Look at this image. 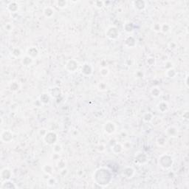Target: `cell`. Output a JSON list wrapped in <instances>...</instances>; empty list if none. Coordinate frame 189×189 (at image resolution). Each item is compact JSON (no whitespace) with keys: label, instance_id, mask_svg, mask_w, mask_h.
I'll return each mask as SVG.
<instances>
[{"label":"cell","instance_id":"cell-39","mask_svg":"<svg viewBox=\"0 0 189 189\" xmlns=\"http://www.w3.org/2000/svg\"><path fill=\"white\" fill-rule=\"evenodd\" d=\"M3 29L8 33H11L14 29V26H13L12 22H6V23L4 24Z\"/></svg>","mask_w":189,"mask_h":189},{"label":"cell","instance_id":"cell-3","mask_svg":"<svg viewBox=\"0 0 189 189\" xmlns=\"http://www.w3.org/2000/svg\"><path fill=\"white\" fill-rule=\"evenodd\" d=\"M43 141L45 144L47 145H50L53 146L55 143L58 142V136L56 132L54 131H51V130H48L47 134H45V136L42 138Z\"/></svg>","mask_w":189,"mask_h":189},{"label":"cell","instance_id":"cell-41","mask_svg":"<svg viewBox=\"0 0 189 189\" xmlns=\"http://www.w3.org/2000/svg\"><path fill=\"white\" fill-rule=\"evenodd\" d=\"M145 62L148 67H153L156 64V58L154 56H148L147 57Z\"/></svg>","mask_w":189,"mask_h":189},{"label":"cell","instance_id":"cell-22","mask_svg":"<svg viewBox=\"0 0 189 189\" xmlns=\"http://www.w3.org/2000/svg\"><path fill=\"white\" fill-rule=\"evenodd\" d=\"M1 189H15L17 188V186L11 180H7V181H2L1 186H0Z\"/></svg>","mask_w":189,"mask_h":189},{"label":"cell","instance_id":"cell-16","mask_svg":"<svg viewBox=\"0 0 189 189\" xmlns=\"http://www.w3.org/2000/svg\"><path fill=\"white\" fill-rule=\"evenodd\" d=\"M124 44L126 48H134L137 45L136 39L133 36H127L124 40Z\"/></svg>","mask_w":189,"mask_h":189},{"label":"cell","instance_id":"cell-17","mask_svg":"<svg viewBox=\"0 0 189 189\" xmlns=\"http://www.w3.org/2000/svg\"><path fill=\"white\" fill-rule=\"evenodd\" d=\"M111 150L114 155H120V154L123 153V152L124 151V145H123V143L120 142H116L115 143L113 144L112 145H111Z\"/></svg>","mask_w":189,"mask_h":189},{"label":"cell","instance_id":"cell-15","mask_svg":"<svg viewBox=\"0 0 189 189\" xmlns=\"http://www.w3.org/2000/svg\"><path fill=\"white\" fill-rule=\"evenodd\" d=\"M26 54L33 59H36L39 56V50L36 46H31L27 49Z\"/></svg>","mask_w":189,"mask_h":189},{"label":"cell","instance_id":"cell-1","mask_svg":"<svg viewBox=\"0 0 189 189\" xmlns=\"http://www.w3.org/2000/svg\"><path fill=\"white\" fill-rule=\"evenodd\" d=\"M94 183L100 187H106L112 180V174L111 171L105 167H100L96 169L92 175Z\"/></svg>","mask_w":189,"mask_h":189},{"label":"cell","instance_id":"cell-33","mask_svg":"<svg viewBox=\"0 0 189 189\" xmlns=\"http://www.w3.org/2000/svg\"><path fill=\"white\" fill-rule=\"evenodd\" d=\"M124 30H125L126 33H132V32L134 31V23H132V22H126V23L124 24Z\"/></svg>","mask_w":189,"mask_h":189},{"label":"cell","instance_id":"cell-53","mask_svg":"<svg viewBox=\"0 0 189 189\" xmlns=\"http://www.w3.org/2000/svg\"><path fill=\"white\" fill-rule=\"evenodd\" d=\"M97 149H98V152H103V151L105 150L104 145H103V144H100V145H99L97 147Z\"/></svg>","mask_w":189,"mask_h":189},{"label":"cell","instance_id":"cell-29","mask_svg":"<svg viewBox=\"0 0 189 189\" xmlns=\"http://www.w3.org/2000/svg\"><path fill=\"white\" fill-rule=\"evenodd\" d=\"M165 75L166 78H174L177 75V71L175 69L174 67L171 68V69L166 70V72H165Z\"/></svg>","mask_w":189,"mask_h":189},{"label":"cell","instance_id":"cell-20","mask_svg":"<svg viewBox=\"0 0 189 189\" xmlns=\"http://www.w3.org/2000/svg\"><path fill=\"white\" fill-rule=\"evenodd\" d=\"M8 87L12 92H17L21 89V84L16 80H13L10 82Z\"/></svg>","mask_w":189,"mask_h":189},{"label":"cell","instance_id":"cell-4","mask_svg":"<svg viewBox=\"0 0 189 189\" xmlns=\"http://www.w3.org/2000/svg\"><path fill=\"white\" fill-rule=\"evenodd\" d=\"M148 161V157L145 152H136L134 155V163L138 166H143L146 164Z\"/></svg>","mask_w":189,"mask_h":189},{"label":"cell","instance_id":"cell-11","mask_svg":"<svg viewBox=\"0 0 189 189\" xmlns=\"http://www.w3.org/2000/svg\"><path fill=\"white\" fill-rule=\"evenodd\" d=\"M166 137H169L170 138H175L178 136L179 129L176 126H170L165 130Z\"/></svg>","mask_w":189,"mask_h":189},{"label":"cell","instance_id":"cell-10","mask_svg":"<svg viewBox=\"0 0 189 189\" xmlns=\"http://www.w3.org/2000/svg\"><path fill=\"white\" fill-rule=\"evenodd\" d=\"M13 174V171L8 167L3 168L0 171V178L2 181H7V180H11L12 179Z\"/></svg>","mask_w":189,"mask_h":189},{"label":"cell","instance_id":"cell-43","mask_svg":"<svg viewBox=\"0 0 189 189\" xmlns=\"http://www.w3.org/2000/svg\"><path fill=\"white\" fill-rule=\"evenodd\" d=\"M152 30L155 33H160L161 32V24L156 22L152 25Z\"/></svg>","mask_w":189,"mask_h":189},{"label":"cell","instance_id":"cell-21","mask_svg":"<svg viewBox=\"0 0 189 189\" xmlns=\"http://www.w3.org/2000/svg\"><path fill=\"white\" fill-rule=\"evenodd\" d=\"M50 99H51V96L50 93L47 92H43L39 97V100L42 105L48 104L50 102Z\"/></svg>","mask_w":189,"mask_h":189},{"label":"cell","instance_id":"cell-47","mask_svg":"<svg viewBox=\"0 0 189 189\" xmlns=\"http://www.w3.org/2000/svg\"><path fill=\"white\" fill-rule=\"evenodd\" d=\"M47 131H48V130H47V129L41 128V129H40L39 131H38V134H39V136L41 137V138H43L44 136H45V134H47Z\"/></svg>","mask_w":189,"mask_h":189},{"label":"cell","instance_id":"cell-37","mask_svg":"<svg viewBox=\"0 0 189 189\" xmlns=\"http://www.w3.org/2000/svg\"><path fill=\"white\" fill-rule=\"evenodd\" d=\"M99 73L102 77H107L110 75V70L107 67H100V70H99Z\"/></svg>","mask_w":189,"mask_h":189},{"label":"cell","instance_id":"cell-48","mask_svg":"<svg viewBox=\"0 0 189 189\" xmlns=\"http://www.w3.org/2000/svg\"><path fill=\"white\" fill-rule=\"evenodd\" d=\"M50 158H51V159H53V161L57 162V161H58V159H59L60 158H61V155H58V154L53 153L51 155V157H50Z\"/></svg>","mask_w":189,"mask_h":189},{"label":"cell","instance_id":"cell-49","mask_svg":"<svg viewBox=\"0 0 189 189\" xmlns=\"http://www.w3.org/2000/svg\"><path fill=\"white\" fill-rule=\"evenodd\" d=\"M67 174H68V170H67V168L64 169H61V170H59V174L61 175L62 177H64L65 176H67Z\"/></svg>","mask_w":189,"mask_h":189},{"label":"cell","instance_id":"cell-31","mask_svg":"<svg viewBox=\"0 0 189 189\" xmlns=\"http://www.w3.org/2000/svg\"><path fill=\"white\" fill-rule=\"evenodd\" d=\"M162 123H163V119L161 118L160 117H159V116H154L152 120H151L150 124L154 127H157L160 126L162 124Z\"/></svg>","mask_w":189,"mask_h":189},{"label":"cell","instance_id":"cell-35","mask_svg":"<svg viewBox=\"0 0 189 189\" xmlns=\"http://www.w3.org/2000/svg\"><path fill=\"white\" fill-rule=\"evenodd\" d=\"M55 3L57 8L59 9H65L68 7V2L67 0H58Z\"/></svg>","mask_w":189,"mask_h":189},{"label":"cell","instance_id":"cell-6","mask_svg":"<svg viewBox=\"0 0 189 189\" xmlns=\"http://www.w3.org/2000/svg\"><path fill=\"white\" fill-rule=\"evenodd\" d=\"M103 130L106 135H113L117 131V125L112 120H107L103 124Z\"/></svg>","mask_w":189,"mask_h":189},{"label":"cell","instance_id":"cell-5","mask_svg":"<svg viewBox=\"0 0 189 189\" xmlns=\"http://www.w3.org/2000/svg\"><path fill=\"white\" fill-rule=\"evenodd\" d=\"M105 35L106 38L112 40V41H115L120 37V32L118 29L115 26H110L105 30Z\"/></svg>","mask_w":189,"mask_h":189},{"label":"cell","instance_id":"cell-19","mask_svg":"<svg viewBox=\"0 0 189 189\" xmlns=\"http://www.w3.org/2000/svg\"><path fill=\"white\" fill-rule=\"evenodd\" d=\"M7 11L11 13H17L19 10V5L17 2L16 1H12L10 2L7 5Z\"/></svg>","mask_w":189,"mask_h":189},{"label":"cell","instance_id":"cell-54","mask_svg":"<svg viewBox=\"0 0 189 189\" xmlns=\"http://www.w3.org/2000/svg\"><path fill=\"white\" fill-rule=\"evenodd\" d=\"M188 78H189V75H187L185 76V85L186 88L187 89H188L189 87V85H188Z\"/></svg>","mask_w":189,"mask_h":189},{"label":"cell","instance_id":"cell-55","mask_svg":"<svg viewBox=\"0 0 189 189\" xmlns=\"http://www.w3.org/2000/svg\"><path fill=\"white\" fill-rule=\"evenodd\" d=\"M2 124H3V118L1 117V125H2Z\"/></svg>","mask_w":189,"mask_h":189},{"label":"cell","instance_id":"cell-50","mask_svg":"<svg viewBox=\"0 0 189 189\" xmlns=\"http://www.w3.org/2000/svg\"><path fill=\"white\" fill-rule=\"evenodd\" d=\"M71 135L73 138H77L79 135V131H78V129H73L71 131Z\"/></svg>","mask_w":189,"mask_h":189},{"label":"cell","instance_id":"cell-51","mask_svg":"<svg viewBox=\"0 0 189 189\" xmlns=\"http://www.w3.org/2000/svg\"><path fill=\"white\" fill-rule=\"evenodd\" d=\"M134 75H135V77H136L137 78H141L143 77V72L141 70H138L135 72Z\"/></svg>","mask_w":189,"mask_h":189},{"label":"cell","instance_id":"cell-42","mask_svg":"<svg viewBox=\"0 0 189 189\" xmlns=\"http://www.w3.org/2000/svg\"><path fill=\"white\" fill-rule=\"evenodd\" d=\"M98 89L100 92H105L108 89L107 84L105 82H100L98 83Z\"/></svg>","mask_w":189,"mask_h":189},{"label":"cell","instance_id":"cell-36","mask_svg":"<svg viewBox=\"0 0 189 189\" xmlns=\"http://www.w3.org/2000/svg\"><path fill=\"white\" fill-rule=\"evenodd\" d=\"M153 117H154V115L152 114V113L145 112V113H144L143 115L142 120L144 123H146V124L149 123V124H150L151 120H152Z\"/></svg>","mask_w":189,"mask_h":189},{"label":"cell","instance_id":"cell-27","mask_svg":"<svg viewBox=\"0 0 189 189\" xmlns=\"http://www.w3.org/2000/svg\"><path fill=\"white\" fill-rule=\"evenodd\" d=\"M53 148H52V151H53V153L58 154V155H61L63 152V145L61 143L58 141L56 143H55L53 145Z\"/></svg>","mask_w":189,"mask_h":189},{"label":"cell","instance_id":"cell-24","mask_svg":"<svg viewBox=\"0 0 189 189\" xmlns=\"http://www.w3.org/2000/svg\"><path fill=\"white\" fill-rule=\"evenodd\" d=\"M33 60L32 58H30L29 56H27V54H25V56L21 58V64L22 65H23L24 67H30L33 64Z\"/></svg>","mask_w":189,"mask_h":189},{"label":"cell","instance_id":"cell-26","mask_svg":"<svg viewBox=\"0 0 189 189\" xmlns=\"http://www.w3.org/2000/svg\"><path fill=\"white\" fill-rule=\"evenodd\" d=\"M155 143H156L158 147L163 148V147L166 146V145H167L168 140L167 138H166V137L165 136H158L157 138H156Z\"/></svg>","mask_w":189,"mask_h":189},{"label":"cell","instance_id":"cell-30","mask_svg":"<svg viewBox=\"0 0 189 189\" xmlns=\"http://www.w3.org/2000/svg\"><path fill=\"white\" fill-rule=\"evenodd\" d=\"M50 96L53 98H58L61 95V90L58 86H54L50 90Z\"/></svg>","mask_w":189,"mask_h":189},{"label":"cell","instance_id":"cell-40","mask_svg":"<svg viewBox=\"0 0 189 189\" xmlns=\"http://www.w3.org/2000/svg\"><path fill=\"white\" fill-rule=\"evenodd\" d=\"M171 30V26L170 25H169L168 23H163L161 24V32L164 34L169 33Z\"/></svg>","mask_w":189,"mask_h":189},{"label":"cell","instance_id":"cell-38","mask_svg":"<svg viewBox=\"0 0 189 189\" xmlns=\"http://www.w3.org/2000/svg\"><path fill=\"white\" fill-rule=\"evenodd\" d=\"M9 109L11 112H18V111H19V104L18 103H16V102H13V103H11V104L10 105Z\"/></svg>","mask_w":189,"mask_h":189},{"label":"cell","instance_id":"cell-9","mask_svg":"<svg viewBox=\"0 0 189 189\" xmlns=\"http://www.w3.org/2000/svg\"><path fill=\"white\" fill-rule=\"evenodd\" d=\"M135 172H136V171L132 166H125L121 171V175L124 178L130 180V179H132L134 177V176L135 175Z\"/></svg>","mask_w":189,"mask_h":189},{"label":"cell","instance_id":"cell-46","mask_svg":"<svg viewBox=\"0 0 189 189\" xmlns=\"http://www.w3.org/2000/svg\"><path fill=\"white\" fill-rule=\"evenodd\" d=\"M168 47L170 50H175L177 48V44L175 41H170L168 44Z\"/></svg>","mask_w":189,"mask_h":189},{"label":"cell","instance_id":"cell-14","mask_svg":"<svg viewBox=\"0 0 189 189\" xmlns=\"http://www.w3.org/2000/svg\"><path fill=\"white\" fill-rule=\"evenodd\" d=\"M133 8L138 12L143 11L146 8V2L144 0H136L133 2Z\"/></svg>","mask_w":189,"mask_h":189},{"label":"cell","instance_id":"cell-23","mask_svg":"<svg viewBox=\"0 0 189 189\" xmlns=\"http://www.w3.org/2000/svg\"><path fill=\"white\" fill-rule=\"evenodd\" d=\"M149 92H150V95L152 96V97H153L154 98H158L162 95V91H161L160 88L158 86H152L150 89Z\"/></svg>","mask_w":189,"mask_h":189},{"label":"cell","instance_id":"cell-12","mask_svg":"<svg viewBox=\"0 0 189 189\" xmlns=\"http://www.w3.org/2000/svg\"><path fill=\"white\" fill-rule=\"evenodd\" d=\"M93 67L92 64L89 63H85L82 66L81 68V72L84 76H91L93 74Z\"/></svg>","mask_w":189,"mask_h":189},{"label":"cell","instance_id":"cell-7","mask_svg":"<svg viewBox=\"0 0 189 189\" xmlns=\"http://www.w3.org/2000/svg\"><path fill=\"white\" fill-rule=\"evenodd\" d=\"M79 63L77 60L74 59V58H71L69 59L68 61L66 62L65 66V70L70 73H74V72H77L78 70L79 69Z\"/></svg>","mask_w":189,"mask_h":189},{"label":"cell","instance_id":"cell-34","mask_svg":"<svg viewBox=\"0 0 189 189\" xmlns=\"http://www.w3.org/2000/svg\"><path fill=\"white\" fill-rule=\"evenodd\" d=\"M46 183H47V185L48 187H55L57 183H58V180L56 177H53V176H50L49 177H47Z\"/></svg>","mask_w":189,"mask_h":189},{"label":"cell","instance_id":"cell-18","mask_svg":"<svg viewBox=\"0 0 189 189\" xmlns=\"http://www.w3.org/2000/svg\"><path fill=\"white\" fill-rule=\"evenodd\" d=\"M43 15L46 19H52L55 15L56 11L53 7L46 6L44 7L42 11Z\"/></svg>","mask_w":189,"mask_h":189},{"label":"cell","instance_id":"cell-52","mask_svg":"<svg viewBox=\"0 0 189 189\" xmlns=\"http://www.w3.org/2000/svg\"><path fill=\"white\" fill-rule=\"evenodd\" d=\"M123 145H124V150H125V149H129L131 147V143L129 141H126V142H124V143H123Z\"/></svg>","mask_w":189,"mask_h":189},{"label":"cell","instance_id":"cell-32","mask_svg":"<svg viewBox=\"0 0 189 189\" xmlns=\"http://www.w3.org/2000/svg\"><path fill=\"white\" fill-rule=\"evenodd\" d=\"M67 160H66L64 158H60L58 161L56 162V166L58 168V170H61V169H64L67 168Z\"/></svg>","mask_w":189,"mask_h":189},{"label":"cell","instance_id":"cell-25","mask_svg":"<svg viewBox=\"0 0 189 189\" xmlns=\"http://www.w3.org/2000/svg\"><path fill=\"white\" fill-rule=\"evenodd\" d=\"M41 169H42L43 172H44L46 175H47L48 177L52 176V174H53V171H54V168H53V166H52L51 164H49V163H46V164L43 165L42 167H41Z\"/></svg>","mask_w":189,"mask_h":189},{"label":"cell","instance_id":"cell-13","mask_svg":"<svg viewBox=\"0 0 189 189\" xmlns=\"http://www.w3.org/2000/svg\"><path fill=\"white\" fill-rule=\"evenodd\" d=\"M157 110L159 112V113H167L170 110V107H169V104L168 103V102L165 101V100H161L159 103L157 104L156 106Z\"/></svg>","mask_w":189,"mask_h":189},{"label":"cell","instance_id":"cell-44","mask_svg":"<svg viewBox=\"0 0 189 189\" xmlns=\"http://www.w3.org/2000/svg\"><path fill=\"white\" fill-rule=\"evenodd\" d=\"M94 6L95 8H96L97 9H102V8L104 7V2L103 1H100V0H97V1H95L93 2Z\"/></svg>","mask_w":189,"mask_h":189},{"label":"cell","instance_id":"cell-2","mask_svg":"<svg viewBox=\"0 0 189 189\" xmlns=\"http://www.w3.org/2000/svg\"><path fill=\"white\" fill-rule=\"evenodd\" d=\"M158 165L164 170L171 169L174 165V159L169 154H163L158 157Z\"/></svg>","mask_w":189,"mask_h":189},{"label":"cell","instance_id":"cell-45","mask_svg":"<svg viewBox=\"0 0 189 189\" xmlns=\"http://www.w3.org/2000/svg\"><path fill=\"white\" fill-rule=\"evenodd\" d=\"M173 67H174V64L173 61H170V60H168V61H166V62L164 63V68L165 70H169V69H171V68H173Z\"/></svg>","mask_w":189,"mask_h":189},{"label":"cell","instance_id":"cell-8","mask_svg":"<svg viewBox=\"0 0 189 189\" xmlns=\"http://www.w3.org/2000/svg\"><path fill=\"white\" fill-rule=\"evenodd\" d=\"M0 139L3 143H10L13 139V133L10 129H2L0 134Z\"/></svg>","mask_w":189,"mask_h":189},{"label":"cell","instance_id":"cell-28","mask_svg":"<svg viewBox=\"0 0 189 189\" xmlns=\"http://www.w3.org/2000/svg\"><path fill=\"white\" fill-rule=\"evenodd\" d=\"M11 54L12 55L13 57H14L16 58H22L23 56V53H22V50H21L19 47H13V48L11 50Z\"/></svg>","mask_w":189,"mask_h":189}]
</instances>
